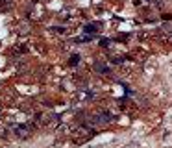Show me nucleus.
Returning a JSON list of instances; mask_svg holds the SVG:
<instances>
[{
	"label": "nucleus",
	"instance_id": "obj_1",
	"mask_svg": "<svg viewBox=\"0 0 172 148\" xmlns=\"http://www.w3.org/2000/svg\"><path fill=\"white\" fill-rule=\"evenodd\" d=\"M15 133H17L19 137H26V135L30 133V130H28V126H17V128H15Z\"/></svg>",
	"mask_w": 172,
	"mask_h": 148
},
{
	"label": "nucleus",
	"instance_id": "obj_2",
	"mask_svg": "<svg viewBox=\"0 0 172 148\" xmlns=\"http://www.w3.org/2000/svg\"><path fill=\"white\" fill-rule=\"evenodd\" d=\"M78 59H80V56H72V57H70V65H76Z\"/></svg>",
	"mask_w": 172,
	"mask_h": 148
}]
</instances>
